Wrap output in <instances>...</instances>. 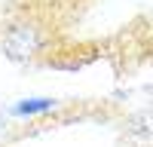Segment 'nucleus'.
<instances>
[{
	"label": "nucleus",
	"instance_id": "1",
	"mask_svg": "<svg viewBox=\"0 0 153 147\" xmlns=\"http://www.w3.org/2000/svg\"><path fill=\"white\" fill-rule=\"evenodd\" d=\"M40 49V31L28 22H19L3 34V55L9 61H28Z\"/></svg>",
	"mask_w": 153,
	"mask_h": 147
},
{
	"label": "nucleus",
	"instance_id": "2",
	"mask_svg": "<svg viewBox=\"0 0 153 147\" xmlns=\"http://www.w3.org/2000/svg\"><path fill=\"white\" fill-rule=\"evenodd\" d=\"M55 101L52 98H25V101H19L16 107H12V114L19 117H31V114H43V110H52Z\"/></svg>",
	"mask_w": 153,
	"mask_h": 147
}]
</instances>
